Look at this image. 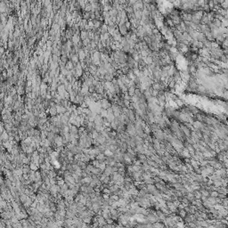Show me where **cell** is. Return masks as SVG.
<instances>
[{"mask_svg":"<svg viewBox=\"0 0 228 228\" xmlns=\"http://www.w3.org/2000/svg\"><path fill=\"white\" fill-rule=\"evenodd\" d=\"M119 33L121 34L122 36H126L127 34L128 33V29L127 28L125 23L119 24Z\"/></svg>","mask_w":228,"mask_h":228,"instance_id":"7a4b0ae2","label":"cell"},{"mask_svg":"<svg viewBox=\"0 0 228 228\" xmlns=\"http://www.w3.org/2000/svg\"><path fill=\"white\" fill-rule=\"evenodd\" d=\"M82 17H83V19H86L87 21L91 20V12H85L82 14Z\"/></svg>","mask_w":228,"mask_h":228,"instance_id":"52a82bcc","label":"cell"},{"mask_svg":"<svg viewBox=\"0 0 228 228\" xmlns=\"http://www.w3.org/2000/svg\"><path fill=\"white\" fill-rule=\"evenodd\" d=\"M100 102V104H101V107L103 108V109H105V110H107V109H109V108H110L111 107V102H110V100L108 99V98H103V99L99 100Z\"/></svg>","mask_w":228,"mask_h":228,"instance_id":"6da1fadb","label":"cell"},{"mask_svg":"<svg viewBox=\"0 0 228 228\" xmlns=\"http://www.w3.org/2000/svg\"><path fill=\"white\" fill-rule=\"evenodd\" d=\"M93 21H94V26H95L96 28H97V29L101 28V26L103 24V22H102V21H100V20H96V19H95V20H93Z\"/></svg>","mask_w":228,"mask_h":228,"instance_id":"8992f818","label":"cell"},{"mask_svg":"<svg viewBox=\"0 0 228 228\" xmlns=\"http://www.w3.org/2000/svg\"><path fill=\"white\" fill-rule=\"evenodd\" d=\"M102 193H103V194H109V195H110V194H111V192H110V190L109 189V188H103V191H102Z\"/></svg>","mask_w":228,"mask_h":228,"instance_id":"ba28073f","label":"cell"},{"mask_svg":"<svg viewBox=\"0 0 228 228\" xmlns=\"http://www.w3.org/2000/svg\"><path fill=\"white\" fill-rule=\"evenodd\" d=\"M109 14H110V17H116V16L119 14V10L116 9V8L112 7L110 11H109Z\"/></svg>","mask_w":228,"mask_h":228,"instance_id":"3957f363","label":"cell"},{"mask_svg":"<svg viewBox=\"0 0 228 228\" xmlns=\"http://www.w3.org/2000/svg\"><path fill=\"white\" fill-rule=\"evenodd\" d=\"M88 37V30H81L80 31V38L81 40L83 41L86 38Z\"/></svg>","mask_w":228,"mask_h":228,"instance_id":"277c9868","label":"cell"},{"mask_svg":"<svg viewBox=\"0 0 228 228\" xmlns=\"http://www.w3.org/2000/svg\"><path fill=\"white\" fill-rule=\"evenodd\" d=\"M104 79H105V81H112L114 79V75L108 72L104 75Z\"/></svg>","mask_w":228,"mask_h":228,"instance_id":"5b68a950","label":"cell"}]
</instances>
